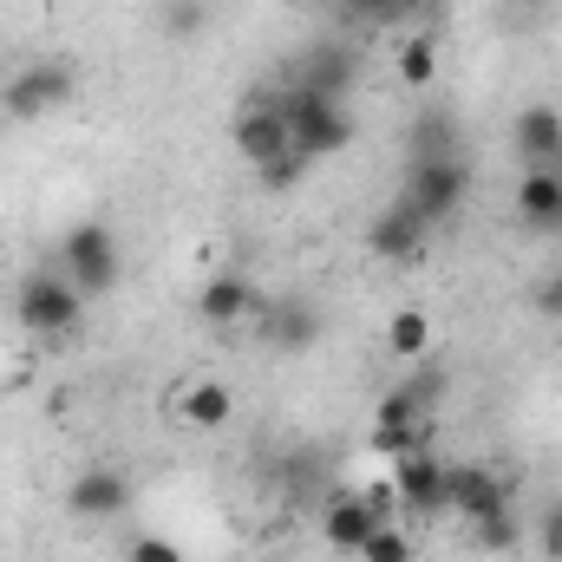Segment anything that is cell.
<instances>
[{
    "label": "cell",
    "instance_id": "obj_1",
    "mask_svg": "<svg viewBox=\"0 0 562 562\" xmlns=\"http://www.w3.org/2000/svg\"><path fill=\"white\" fill-rule=\"evenodd\" d=\"M13 321L33 340H66L86 321V294L59 276V269H33V276L20 281V294H13Z\"/></svg>",
    "mask_w": 562,
    "mask_h": 562
},
{
    "label": "cell",
    "instance_id": "obj_2",
    "mask_svg": "<svg viewBox=\"0 0 562 562\" xmlns=\"http://www.w3.org/2000/svg\"><path fill=\"white\" fill-rule=\"evenodd\" d=\"M281 105H288V138H294L301 157H334L360 132L353 112H347V99H321V92H307L294 79H281Z\"/></svg>",
    "mask_w": 562,
    "mask_h": 562
},
{
    "label": "cell",
    "instance_id": "obj_3",
    "mask_svg": "<svg viewBox=\"0 0 562 562\" xmlns=\"http://www.w3.org/2000/svg\"><path fill=\"white\" fill-rule=\"evenodd\" d=\"M72 92H79V66L72 59H33V66H20L0 86V119L7 125H40L46 112L72 105Z\"/></svg>",
    "mask_w": 562,
    "mask_h": 562
},
{
    "label": "cell",
    "instance_id": "obj_4",
    "mask_svg": "<svg viewBox=\"0 0 562 562\" xmlns=\"http://www.w3.org/2000/svg\"><path fill=\"white\" fill-rule=\"evenodd\" d=\"M59 276L72 281L86 301H99V294H112L119 276H125V256H119V236L105 229V223H72L66 229V243H59Z\"/></svg>",
    "mask_w": 562,
    "mask_h": 562
},
{
    "label": "cell",
    "instance_id": "obj_5",
    "mask_svg": "<svg viewBox=\"0 0 562 562\" xmlns=\"http://www.w3.org/2000/svg\"><path fill=\"white\" fill-rule=\"evenodd\" d=\"M400 196L425 216V229H445L464 210V196H471V164L464 157H451V164H406Z\"/></svg>",
    "mask_w": 562,
    "mask_h": 562
},
{
    "label": "cell",
    "instance_id": "obj_6",
    "mask_svg": "<svg viewBox=\"0 0 562 562\" xmlns=\"http://www.w3.org/2000/svg\"><path fill=\"white\" fill-rule=\"evenodd\" d=\"M373 451L380 458L431 451V406H419L406 386H386V400L373 406Z\"/></svg>",
    "mask_w": 562,
    "mask_h": 562
},
{
    "label": "cell",
    "instance_id": "obj_7",
    "mask_svg": "<svg viewBox=\"0 0 562 562\" xmlns=\"http://www.w3.org/2000/svg\"><path fill=\"white\" fill-rule=\"evenodd\" d=\"M256 327H262V347L269 353H314L321 334H327V314L307 294H281V301H262Z\"/></svg>",
    "mask_w": 562,
    "mask_h": 562
},
{
    "label": "cell",
    "instance_id": "obj_8",
    "mask_svg": "<svg viewBox=\"0 0 562 562\" xmlns=\"http://www.w3.org/2000/svg\"><path fill=\"white\" fill-rule=\"evenodd\" d=\"M229 144L262 170L269 157H281V150H294V138H288V105H281V92H256L236 119H229Z\"/></svg>",
    "mask_w": 562,
    "mask_h": 562
},
{
    "label": "cell",
    "instance_id": "obj_9",
    "mask_svg": "<svg viewBox=\"0 0 562 562\" xmlns=\"http://www.w3.org/2000/svg\"><path fill=\"white\" fill-rule=\"evenodd\" d=\"M393 491L406 517H445L451 510V464H438L431 451L393 458Z\"/></svg>",
    "mask_w": 562,
    "mask_h": 562
},
{
    "label": "cell",
    "instance_id": "obj_10",
    "mask_svg": "<svg viewBox=\"0 0 562 562\" xmlns=\"http://www.w3.org/2000/svg\"><path fill=\"white\" fill-rule=\"evenodd\" d=\"M380 524H393V517H380L360 491H327V497H321V537H327L334 557H360Z\"/></svg>",
    "mask_w": 562,
    "mask_h": 562
},
{
    "label": "cell",
    "instance_id": "obj_11",
    "mask_svg": "<svg viewBox=\"0 0 562 562\" xmlns=\"http://www.w3.org/2000/svg\"><path fill=\"white\" fill-rule=\"evenodd\" d=\"M269 484L288 504H321L334 491V464H327L321 445H281L276 458H269Z\"/></svg>",
    "mask_w": 562,
    "mask_h": 562
},
{
    "label": "cell",
    "instance_id": "obj_12",
    "mask_svg": "<svg viewBox=\"0 0 562 562\" xmlns=\"http://www.w3.org/2000/svg\"><path fill=\"white\" fill-rule=\"evenodd\" d=\"M66 510H72L79 524H112V517L132 510V477H125L119 464H92V471H79V477L66 484Z\"/></svg>",
    "mask_w": 562,
    "mask_h": 562
},
{
    "label": "cell",
    "instance_id": "obj_13",
    "mask_svg": "<svg viewBox=\"0 0 562 562\" xmlns=\"http://www.w3.org/2000/svg\"><path fill=\"white\" fill-rule=\"evenodd\" d=\"M510 150L524 170H562V112L557 105H524L510 119Z\"/></svg>",
    "mask_w": 562,
    "mask_h": 562
},
{
    "label": "cell",
    "instance_id": "obj_14",
    "mask_svg": "<svg viewBox=\"0 0 562 562\" xmlns=\"http://www.w3.org/2000/svg\"><path fill=\"white\" fill-rule=\"evenodd\" d=\"M425 236H431V229H425V216L406 196H393V203L373 210V223H367V249H373L380 262H413L425 249Z\"/></svg>",
    "mask_w": 562,
    "mask_h": 562
},
{
    "label": "cell",
    "instance_id": "obj_15",
    "mask_svg": "<svg viewBox=\"0 0 562 562\" xmlns=\"http://www.w3.org/2000/svg\"><path fill=\"white\" fill-rule=\"evenodd\" d=\"M510 510V484L484 464H451V517L464 524H491Z\"/></svg>",
    "mask_w": 562,
    "mask_h": 562
},
{
    "label": "cell",
    "instance_id": "obj_16",
    "mask_svg": "<svg viewBox=\"0 0 562 562\" xmlns=\"http://www.w3.org/2000/svg\"><path fill=\"white\" fill-rule=\"evenodd\" d=\"M196 314L229 334V327H243L249 314H262V294H256V281L243 276V269H223V276H210L196 288Z\"/></svg>",
    "mask_w": 562,
    "mask_h": 562
},
{
    "label": "cell",
    "instance_id": "obj_17",
    "mask_svg": "<svg viewBox=\"0 0 562 562\" xmlns=\"http://www.w3.org/2000/svg\"><path fill=\"white\" fill-rule=\"evenodd\" d=\"M281 79H294V86H307V92H321V99H347L353 79H360V59H353L347 46H314V53H301Z\"/></svg>",
    "mask_w": 562,
    "mask_h": 562
},
{
    "label": "cell",
    "instance_id": "obj_18",
    "mask_svg": "<svg viewBox=\"0 0 562 562\" xmlns=\"http://www.w3.org/2000/svg\"><path fill=\"white\" fill-rule=\"evenodd\" d=\"M517 223L530 236H562V170H524L517 177Z\"/></svg>",
    "mask_w": 562,
    "mask_h": 562
},
{
    "label": "cell",
    "instance_id": "obj_19",
    "mask_svg": "<svg viewBox=\"0 0 562 562\" xmlns=\"http://www.w3.org/2000/svg\"><path fill=\"white\" fill-rule=\"evenodd\" d=\"M451 157H464V132H458V119L445 105H431L406 132V164H451Z\"/></svg>",
    "mask_w": 562,
    "mask_h": 562
},
{
    "label": "cell",
    "instance_id": "obj_20",
    "mask_svg": "<svg viewBox=\"0 0 562 562\" xmlns=\"http://www.w3.org/2000/svg\"><path fill=\"white\" fill-rule=\"evenodd\" d=\"M177 419L190 425V431H229L236 393L223 380H190V386H177Z\"/></svg>",
    "mask_w": 562,
    "mask_h": 562
},
{
    "label": "cell",
    "instance_id": "obj_21",
    "mask_svg": "<svg viewBox=\"0 0 562 562\" xmlns=\"http://www.w3.org/2000/svg\"><path fill=\"white\" fill-rule=\"evenodd\" d=\"M386 353H400V360H425L431 353V314L425 307L386 314Z\"/></svg>",
    "mask_w": 562,
    "mask_h": 562
},
{
    "label": "cell",
    "instance_id": "obj_22",
    "mask_svg": "<svg viewBox=\"0 0 562 562\" xmlns=\"http://www.w3.org/2000/svg\"><path fill=\"white\" fill-rule=\"evenodd\" d=\"M210 20H216L210 0H157V33L164 40H196V33H210Z\"/></svg>",
    "mask_w": 562,
    "mask_h": 562
},
{
    "label": "cell",
    "instance_id": "obj_23",
    "mask_svg": "<svg viewBox=\"0 0 562 562\" xmlns=\"http://www.w3.org/2000/svg\"><path fill=\"white\" fill-rule=\"evenodd\" d=\"M340 26H406L413 0H327Z\"/></svg>",
    "mask_w": 562,
    "mask_h": 562
},
{
    "label": "cell",
    "instance_id": "obj_24",
    "mask_svg": "<svg viewBox=\"0 0 562 562\" xmlns=\"http://www.w3.org/2000/svg\"><path fill=\"white\" fill-rule=\"evenodd\" d=\"M400 79L406 86H431L438 79V33H413L400 46Z\"/></svg>",
    "mask_w": 562,
    "mask_h": 562
},
{
    "label": "cell",
    "instance_id": "obj_25",
    "mask_svg": "<svg viewBox=\"0 0 562 562\" xmlns=\"http://www.w3.org/2000/svg\"><path fill=\"white\" fill-rule=\"evenodd\" d=\"M413 557H419V543H413V530H400V524H380L373 543L360 550V562H413Z\"/></svg>",
    "mask_w": 562,
    "mask_h": 562
},
{
    "label": "cell",
    "instance_id": "obj_26",
    "mask_svg": "<svg viewBox=\"0 0 562 562\" xmlns=\"http://www.w3.org/2000/svg\"><path fill=\"white\" fill-rule=\"evenodd\" d=\"M307 164H314V157H301V150H281V157H269L256 177H262V190H294V183L307 177Z\"/></svg>",
    "mask_w": 562,
    "mask_h": 562
},
{
    "label": "cell",
    "instance_id": "obj_27",
    "mask_svg": "<svg viewBox=\"0 0 562 562\" xmlns=\"http://www.w3.org/2000/svg\"><path fill=\"white\" fill-rule=\"evenodd\" d=\"M471 537H477L484 550H517V510H504V517H491V524H471Z\"/></svg>",
    "mask_w": 562,
    "mask_h": 562
},
{
    "label": "cell",
    "instance_id": "obj_28",
    "mask_svg": "<svg viewBox=\"0 0 562 562\" xmlns=\"http://www.w3.org/2000/svg\"><path fill=\"white\" fill-rule=\"evenodd\" d=\"M125 562H190L170 537H132V550H125Z\"/></svg>",
    "mask_w": 562,
    "mask_h": 562
},
{
    "label": "cell",
    "instance_id": "obj_29",
    "mask_svg": "<svg viewBox=\"0 0 562 562\" xmlns=\"http://www.w3.org/2000/svg\"><path fill=\"white\" fill-rule=\"evenodd\" d=\"M530 307H537L543 321H562V269H550V276L530 288Z\"/></svg>",
    "mask_w": 562,
    "mask_h": 562
},
{
    "label": "cell",
    "instance_id": "obj_30",
    "mask_svg": "<svg viewBox=\"0 0 562 562\" xmlns=\"http://www.w3.org/2000/svg\"><path fill=\"white\" fill-rule=\"evenodd\" d=\"M543 543H550V557L562 562V510H557V517H550V524H543Z\"/></svg>",
    "mask_w": 562,
    "mask_h": 562
},
{
    "label": "cell",
    "instance_id": "obj_31",
    "mask_svg": "<svg viewBox=\"0 0 562 562\" xmlns=\"http://www.w3.org/2000/svg\"><path fill=\"white\" fill-rule=\"evenodd\" d=\"M510 7H524V13H550L557 0H510Z\"/></svg>",
    "mask_w": 562,
    "mask_h": 562
}]
</instances>
